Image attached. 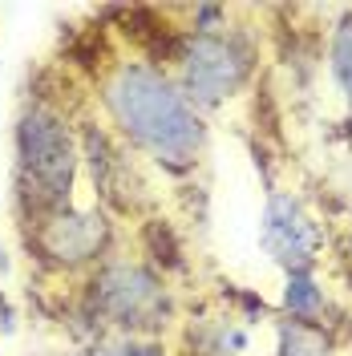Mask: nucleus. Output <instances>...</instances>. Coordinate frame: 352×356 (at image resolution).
<instances>
[{"instance_id":"nucleus-3","label":"nucleus","mask_w":352,"mask_h":356,"mask_svg":"<svg viewBox=\"0 0 352 356\" xmlns=\"http://www.w3.org/2000/svg\"><path fill=\"white\" fill-rule=\"evenodd\" d=\"M97 308L106 320H113L118 328H158L166 324V288L158 284V275H150L138 264H113L97 275Z\"/></svg>"},{"instance_id":"nucleus-7","label":"nucleus","mask_w":352,"mask_h":356,"mask_svg":"<svg viewBox=\"0 0 352 356\" xmlns=\"http://www.w3.org/2000/svg\"><path fill=\"white\" fill-rule=\"evenodd\" d=\"M287 304H291V308H312V304H316V291H312L308 280H296V284L287 288Z\"/></svg>"},{"instance_id":"nucleus-2","label":"nucleus","mask_w":352,"mask_h":356,"mask_svg":"<svg viewBox=\"0 0 352 356\" xmlns=\"http://www.w3.org/2000/svg\"><path fill=\"white\" fill-rule=\"evenodd\" d=\"M21 154V195L37 215H57L69 199L73 170H77V146L69 126L53 110H29L17 134Z\"/></svg>"},{"instance_id":"nucleus-4","label":"nucleus","mask_w":352,"mask_h":356,"mask_svg":"<svg viewBox=\"0 0 352 356\" xmlns=\"http://www.w3.org/2000/svg\"><path fill=\"white\" fill-rule=\"evenodd\" d=\"M247 49L231 37H198L191 41L186 57H182V86H186V102L195 106H215L223 97H231L247 77Z\"/></svg>"},{"instance_id":"nucleus-5","label":"nucleus","mask_w":352,"mask_h":356,"mask_svg":"<svg viewBox=\"0 0 352 356\" xmlns=\"http://www.w3.org/2000/svg\"><path fill=\"white\" fill-rule=\"evenodd\" d=\"M37 243H41V251L53 264L77 267V264L97 259L106 251V243H110V222H106V215H97V211H57V215H49L41 222Z\"/></svg>"},{"instance_id":"nucleus-8","label":"nucleus","mask_w":352,"mask_h":356,"mask_svg":"<svg viewBox=\"0 0 352 356\" xmlns=\"http://www.w3.org/2000/svg\"><path fill=\"white\" fill-rule=\"evenodd\" d=\"M97 356H162L158 348H150V344H122V348H106V353Z\"/></svg>"},{"instance_id":"nucleus-1","label":"nucleus","mask_w":352,"mask_h":356,"mask_svg":"<svg viewBox=\"0 0 352 356\" xmlns=\"http://www.w3.org/2000/svg\"><path fill=\"white\" fill-rule=\"evenodd\" d=\"M106 106L122 134L166 166H191L202 150V126L186 93L146 65H122L106 86Z\"/></svg>"},{"instance_id":"nucleus-6","label":"nucleus","mask_w":352,"mask_h":356,"mask_svg":"<svg viewBox=\"0 0 352 356\" xmlns=\"http://www.w3.org/2000/svg\"><path fill=\"white\" fill-rule=\"evenodd\" d=\"M332 65H336V77H340L344 93L352 97V21H344V24H340V33H336V44H332Z\"/></svg>"}]
</instances>
